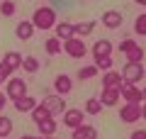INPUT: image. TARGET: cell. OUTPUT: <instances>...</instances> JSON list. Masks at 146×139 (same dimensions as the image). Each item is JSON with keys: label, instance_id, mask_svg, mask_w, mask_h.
<instances>
[{"label": "cell", "instance_id": "obj_14", "mask_svg": "<svg viewBox=\"0 0 146 139\" xmlns=\"http://www.w3.org/2000/svg\"><path fill=\"white\" fill-rule=\"evenodd\" d=\"M12 103H15V110H17V112H32V110H34V105L39 103V100L32 98V95H22V98L12 100Z\"/></svg>", "mask_w": 146, "mask_h": 139}, {"label": "cell", "instance_id": "obj_30", "mask_svg": "<svg viewBox=\"0 0 146 139\" xmlns=\"http://www.w3.org/2000/svg\"><path fill=\"white\" fill-rule=\"evenodd\" d=\"M112 56H102V59H95V66H98V71H110L112 68Z\"/></svg>", "mask_w": 146, "mask_h": 139}, {"label": "cell", "instance_id": "obj_9", "mask_svg": "<svg viewBox=\"0 0 146 139\" xmlns=\"http://www.w3.org/2000/svg\"><path fill=\"white\" fill-rule=\"evenodd\" d=\"M54 90L58 93V95H68V93L73 90V81L68 73H58L56 78H54Z\"/></svg>", "mask_w": 146, "mask_h": 139}, {"label": "cell", "instance_id": "obj_27", "mask_svg": "<svg viewBox=\"0 0 146 139\" xmlns=\"http://www.w3.org/2000/svg\"><path fill=\"white\" fill-rule=\"evenodd\" d=\"M95 76H98V66H95V63L78 68V78H80V81H90V78H95Z\"/></svg>", "mask_w": 146, "mask_h": 139}, {"label": "cell", "instance_id": "obj_17", "mask_svg": "<svg viewBox=\"0 0 146 139\" xmlns=\"http://www.w3.org/2000/svg\"><path fill=\"white\" fill-rule=\"evenodd\" d=\"M36 129H39V137H51V134H56V129H58V122L54 117H49V120H42V122L36 124Z\"/></svg>", "mask_w": 146, "mask_h": 139}, {"label": "cell", "instance_id": "obj_24", "mask_svg": "<svg viewBox=\"0 0 146 139\" xmlns=\"http://www.w3.org/2000/svg\"><path fill=\"white\" fill-rule=\"evenodd\" d=\"M12 129H15V124H12V120L7 117V115H0V137L7 139L12 134Z\"/></svg>", "mask_w": 146, "mask_h": 139}, {"label": "cell", "instance_id": "obj_2", "mask_svg": "<svg viewBox=\"0 0 146 139\" xmlns=\"http://www.w3.org/2000/svg\"><path fill=\"white\" fill-rule=\"evenodd\" d=\"M144 63L141 61H127L124 68H122V81L124 83H139L144 81Z\"/></svg>", "mask_w": 146, "mask_h": 139}, {"label": "cell", "instance_id": "obj_7", "mask_svg": "<svg viewBox=\"0 0 146 139\" xmlns=\"http://www.w3.org/2000/svg\"><path fill=\"white\" fill-rule=\"evenodd\" d=\"M119 98L127 100V103H136V105H141V88L136 86V83H122V88H119Z\"/></svg>", "mask_w": 146, "mask_h": 139}, {"label": "cell", "instance_id": "obj_38", "mask_svg": "<svg viewBox=\"0 0 146 139\" xmlns=\"http://www.w3.org/2000/svg\"><path fill=\"white\" fill-rule=\"evenodd\" d=\"M39 139H56V134H51V137H39Z\"/></svg>", "mask_w": 146, "mask_h": 139}, {"label": "cell", "instance_id": "obj_15", "mask_svg": "<svg viewBox=\"0 0 146 139\" xmlns=\"http://www.w3.org/2000/svg\"><path fill=\"white\" fill-rule=\"evenodd\" d=\"M102 25L107 27V29H117V27L122 25V12H117V10L102 12Z\"/></svg>", "mask_w": 146, "mask_h": 139}, {"label": "cell", "instance_id": "obj_28", "mask_svg": "<svg viewBox=\"0 0 146 139\" xmlns=\"http://www.w3.org/2000/svg\"><path fill=\"white\" fill-rule=\"evenodd\" d=\"M15 12H17V5L12 0H0V15L3 17H12Z\"/></svg>", "mask_w": 146, "mask_h": 139}, {"label": "cell", "instance_id": "obj_4", "mask_svg": "<svg viewBox=\"0 0 146 139\" xmlns=\"http://www.w3.org/2000/svg\"><path fill=\"white\" fill-rule=\"evenodd\" d=\"M63 51L68 54L71 59H83L85 54H88V46H85V41L80 39V37H71V39H63Z\"/></svg>", "mask_w": 146, "mask_h": 139}, {"label": "cell", "instance_id": "obj_25", "mask_svg": "<svg viewBox=\"0 0 146 139\" xmlns=\"http://www.w3.org/2000/svg\"><path fill=\"white\" fill-rule=\"evenodd\" d=\"M127 61H144V46L141 44H134L129 51H124Z\"/></svg>", "mask_w": 146, "mask_h": 139}, {"label": "cell", "instance_id": "obj_33", "mask_svg": "<svg viewBox=\"0 0 146 139\" xmlns=\"http://www.w3.org/2000/svg\"><path fill=\"white\" fill-rule=\"evenodd\" d=\"M129 139H146V132H144V129H136V132H131Z\"/></svg>", "mask_w": 146, "mask_h": 139}, {"label": "cell", "instance_id": "obj_31", "mask_svg": "<svg viewBox=\"0 0 146 139\" xmlns=\"http://www.w3.org/2000/svg\"><path fill=\"white\" fill-rule=\"evenodd\" d=\"M10 76H12V71H10V68H7L3 61H0V86H3V83H5Z\"/></svg>", "mask_w": 146, "mask_h": 139}, {"label": "cell", "instance_id": "obj_1", "mask_svg": "<svg viewBox=\"0 0 146 139\" xmlns=\"http://www.w3.org/2000/svg\"><path fill=\"white\" fill-rule=\"evenodd\" d=\"M32 25H34V29H51L56 25V10L49 5L36 7L34 15H32Z\"/></svg>", "mask_w": 146, "mask_h": 139}, {"label": "cell", "instance_id": "obj_19", "mask_svg": "<svg viewBox=\"0 0 146 139\" xmlns=\"http://www.w3.org/2000/svg\"><path fill=\"white\" fill-rule=\"evenodd\" d=\"M110 54H112V41H107V39H100V41H95V46H93V56H95V59L110 56Z\"/></svg>", "mask_w": 146, "mask_h": 139}, {"label": "cell", "instance_id": "obj_34", "mask_svg": "<svg viewBox=\"0 0 146 139\" xmlns=\"http://www.w3.org/2000/svg\"><path fill=\"white\" fill-rule=\"evenodd\" d=\"M5 105H7V95H5V93H0V112L5 110Z\"/></svg>", "mask_w": 146, "mask_h": 139}, {"label": "cell", "instance_id": "obj_35", "mask_svg": "<svg viewBox=\"0 0 146 139\" xmlns=\"http://www.w3.org/2000/svg\"><path fill=\"white\" fill-rule=\"evenodd\" d=\"M20 139H39V137H36V134H22Z\"/></svg>", "mask_w": 146, "mask_h": 139}, {"label": "cell", "instance_id": "obj_10", "mask_svg": "<svg viewBox=\"0 0 146 139\" xmlns=\"http://www.w3.org/2000/svg\"><path fill=\"white\" fill-rule=\"evenodd\" d=\"M32 34H34V25H32V20H22V22H17V27H15V37H17L20 41H29Z\"/></svg>", "mask_w": 146, "mask_h": 139}, {"label": "cell", "instance_id": "obj_11", "mask_svg": "<svg viewBox=\"0 0 146 139\" xmlns=\"http://www.w3.org/2000/svg\"><path fill=\"white\" fill-rule=\"evenodd\" d=\"M102 88H112V90H119L122 88V73H117V71H105V76H102Z\"/></svg>", "mask_w": 146, "mask_h": 139}, {"label": "cell", "instance_id": "obj_20", "mask_svg": "<svg viewBox=\"0 0 146 139\" xmlns=\"http://www.w3.org/2000/svg\"><path fill=\"white\" fill-rule=\"evenodd\" d=\"M54 29H56V37L61 41L63 39H71V37H73V22H56Z\"/></svg>", "mask_w": 146, "mask_h": 139}, {"label": "cell", "instance_id": "obj_23", "mask_svg": "<svg viewBox=\"0 0 146 139\" xmlns=\"http://www.w3.org/2000/svg\"><path fill=\"white\" fill-rule=\"evenodd\" d=\"M83 112L85 115H100V112H102V103H100V98H88V100H85Z\"/></svg>", "mask_w": 146, "mask_h": 139}, {"label": "cell", "instance_id": "obj_41", "mask_svg": "<svg viewBox=\"0 0 146 139\" xmlns=\"http://www.w3.org/2000/svg\"><path fill=\"white\" fill-rule=\"evenodd\" d=\"M144 7H146V3H144Z\"/></svg>", "mask_w": 146, "mask_h": 139}, {"label": "cell", "instance_id": "obj_6", "mask_svg": "<svg viewBox=\"0 0 146 139\" xmlns=\"http://www.w3.org/2000/svg\"><path fill=\"white\" fill-rule=\"evenodd\" d=\"M42 105H44V108H46L51 115H63V110H66V100H63V95H58V93L44 95Z\"/></svg>", "mask_w": 146, "mask_h": 139}, {"label": "cell", "instance_id": "obj_3", "mask_svg": "<svg viewBox=\"0 0 146 139\" xmlns=\"http://www.w3.org/2000/svg\"><path fill=\"white\" fill-rule=\"evenodd\" d=\"M5 95H7V100H17L22 95H27V81L17 78V76H10L5 81Z\"/></svg>", "mask_w": 146, "mask_h": 139}, {"label": "cell", "instance_id": "obj_8", "mask_svg": "<svg viewBox=\"0 0 146 139\" xmlns=\"http://www.w3.org/2000/svg\"><path fill=\"white\" fill-rule=\"evenodd\" d=\"M83 120H85V112H83V110H78V108H66V110H63V124H66L68 129L80 127Z\"/></svg>", "mask_w": 146, "mask_h": 139}, {"label": "cell", "instance_id": "obj_37", "mask_svg": "<svg viewBox=\"0 0 146 139\" xmlns=\"http://www.w3.org/2000/svg\"><path fill=\"white\" fill-rule=\"evenodd\" d=\"M141 100L146 103V88H141Z\"/></svg>", "mask_w": 146, "mask_h": 139}, {"label": "cell", "instance_id": "obj_36", "mask_svg": "<svg viewBox=\"0 0 146 139\" xmlns=\"http://www.w3.org/2000/svg\"><path fill=\"white\" fill-rule=\"evenodd\" d=\"M141 120H146V103L141 105Z\"/></svg>", "mask_w": 146, "mask_h": 139}, {"label": "cell", "instance_id": "obj_18", "mask_svg": "<svg viewBox=\"0 0 146 139\" xmlns=\"http://www.w3.org/2000/svg\"><path fill=\"white\" fill-rule=\"evenodd\" d=\"M22 59H25V56H22L20 51H7L5 59H3V63H5L10 71H17V68H22Z\"/></svg>", "mask_w": 146, "mask_h": 139}, {"label": "cell", "instance_id": "obj_13", "mask_svg": "<svg viewBox=\"0 0 146 139\" xmlns=\"http://www.w3.org/2000/svg\"><path fill=\"white\" fill-rule=\"evenodd\" d=\"M95 25L98 22H93V20H88V22H73V37H88V34H93L95 32Z\"/></svg>", "mask_w": 146, "mask_h": 139}, {"label": "cell", "instance_id": "obj_21", "mask_svg": "<svg viewBox=\"0 0 146 139\" xmlns=\"http://www.w3.org/2000/svg\"><path fill=\"white\" fill-rule=\"evenodd\" d=\"M29 115H32V122H34V124H39L42 120H49V117H54V115L49 112V110L44 108L42 103H36V105H34V110H32Z\"/></svg>", "mask_w": 146, "mask_h": 139}, {"label": "cell", "instance_id": "obj_5", "mask_svg": "<svg viewBox=\"0 0 146 139\" xmlns=\"http://www.w3.org/2000/svg\"><path fill=\"white\" fill-rule=\"evenodd\" d=\"M119 120H122V122H127V124L139 122V120H141V105H136V103H124V105L119 108Z\"/></svg>", "mask_w": 146, "mask_h": 139}, {"label": "cell", "instance_id": "obj_26", "mask_svg": "<svg viewBox=\"0 0 146 139\" xmlns=\"http://www.w3.org/2000/svg\"><path fill=\"white\" fill-rule=\"evenodd\" d=\"M39 66H42V63H39V59H36V56H25V59H22V68H25L27 73H36V71H39Z\"/></svg>", "mask_w": 146, "mask_h": 139}, {"label": "cell", "instance_id": "obj_12", "mask_svg": "<svg viewBox=\"0 0 146 139\" xmlns=\"http://www.w3.org/2000/svg\"><path fill=\"white\" fill-rule=\"evenodd\" d=\"M71 139H98V129H95L93 124H85V122H83L80 127L73 129Z\"/></svg>", "mask_w": 146, "mask_h": 139}, {"label": "cell", "instance_id": "obj_40", "mask_svg": "<svg viewBox=\"0 0 146 139\" xmlns=\"http://www.w3.org/2000/svg\"><path fill=\"white\" fill-rule=\"evenodd\" d=\"M144 81H146V71H144Z\"/></svg>", "mask_w": 146, "mask_h": 139}, {"label": "cell", "instance_id": "obj_22", "mask_svg": "<svg viewBox=\"0 0 146 139\" xmlns=\"http://www.w3.org/2000/svg\"><path fill=\"white\" fill-rule=\"evenodd\" d=\"M44 49H46V54H51V56H56V54L63 51V44L58 37H49L46 41H44Z\"/></svg>", "mask_w": 146, "mask_h": 139}, {"label": "cell", "instance_id": "obj_29", "mask_svg": "<svg viewBox=\"0 0 146 139\" xmlns=\"http://www.w3.org/2000/svg\"><path fill=\"white\" fill-rule=\"evenodd\" d=\"M134 32H136V34H141V37H146V12L134 20Z\"/></svg>", "mask_w": 146, "mask_h": 139}, {"label": "cell", "instance_id": "obj_16", "mask_svg": "<svg viewBox=\"0 0 146 139\" xmlns=\"http://www.w3.org/2000/svg\"><path fill=\"white\" fill-rule=\"evenodd\" d=\"M100 103H102V108H115V105L119 103V90H112V88H102Z\"/></svg>", "mask_w": 146, "mask_h": 139}, {"label": "cell", "instance_id": "obj_32", "mask_svg": "<svg viewBox=\"0 0 146 139\" xmlns=\"http://www.w3.org/2000/svg\"><path fill=\"white\" fill-rule=\"evenodd\" d=\"M134 44H136L134 39H124V41H122V44H119V51H122V54H124V51H129V49H131V46H134Z\"/></svg>", "mask_w": 146, "mask_h": 139}, {"label": "cell", "instance_id": "obj_42", "mask_svg": "<svg viewBox=\"0 0 146 139\" xmlns=\"http://www.w3.org/2000/svg\"><path fill=\"white\" fill-rule=\"evenodd\" d=\"M0 139H3V137H0Z\"/></svg>", "mask_w": 146, "mask_h": 139}, {"label": "cell", "instance_id": "obj_39", "mask_svg": "<svg viewBox=\"0 0 146 139\" xmlns=\"http://www.w3.org/2000/svg\"><path fill=\"white\" fill-rule=\"evenodd\" d=\"M134 3H139V5H144V3H146V0H134Z\"/></svg>", "mask_w": 146, "mask_h": 139}]
</instances>
